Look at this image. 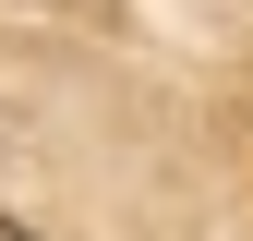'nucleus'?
<instances>
[{
	"instance_id": "f257e3e1",
	"label": "nucleus",
	"mask_w": 253,
	"mask_h": 241,
	"mask_svg": "<svg viewBox=\"0 0 253 241\" xmlns=\"http://www.w3.org/2000/svg\"><path fill=\"white\" fill-rule=\"evenodd\" d=\"M0 241H12V229H0Z\"/></svg>"
}]
</instances>
